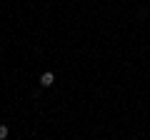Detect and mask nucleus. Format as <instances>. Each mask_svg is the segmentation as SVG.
Returning <instances> with one entry per match:
<instances>
[{"label": "nucleus", "instance_id": "obj_1", "mask_svg": "<svg viewBox=\"0 0 150 140\" xmlns=\"http://www.w3.org/2000/svg\"><path fill=\"white\" fill-rule=\"evenodd\" d=\"M53 83H55V75H53V73H43V75H40V85H43V88H50Z\"/></svg>", "mask_w": 150, "mask_h": 140}, {"label": "nucleus", "instance_id": "obj_2", "mask_svg": "<svg viewBox=\"0 0 150 140\" xmlns=\"http://www.w3.org/2000/svg\"><path fill=\"white\" fill-rule=\"evenodd\" d=\"M8 138V125H0V140Z\"/></svg>", "mask_w": 150, "mask_h": 140}]
</instances>
